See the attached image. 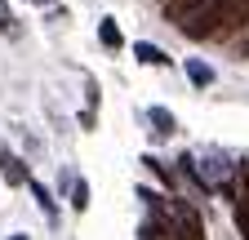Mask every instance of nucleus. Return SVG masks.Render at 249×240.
<instances>
[{"label":"nucleus","mask_w":249,"mask_h":240,"mask_svg":"<svg viewBox=\"0 0 249 240\" xmlns=\"http://www.w3.org/2000/svg\"><path fill=\"white\" fill-rule=\"evenodd\" d=\"M245 22H249V0H209L192 22H182V32L192 40H223L240 32Z\"/></svg>","instance_id":"f257e3e1"},{"label":"nucleus","mask_w":249,"mask_h":240,"mask_svg":"<svg viewBox=\"0 0 249 240\" xmlns=\"http://www.w3.org/2000/svg\"><path fill=\"white\" fill-rule=\"evenodd\" d=\"M142 200L156 209V227L165 231V240H205V223H200V214L187 200H165V196H151V191H142Z\"/></svg>","instance_id":"f03ea898"},{"label":"nucleus","mask_w":249,"mask_h":240,"mask_svg":"<svg viewBox=\"0 0 249 240\" xmlns=\"http://www.w3.org/2000/svg\"><path fill=\"white\" fill-rule=\"evenodd\" d=\"M0 173H5V183H9V187H22V183H31L27 165H22L14 152H0Z\"/></svg>","instance_id":"7ed1b4c3"},{"label":"nucleus","mask_w":249,"mask_h":240,"mask_svg":"<svg viewBox=\"0 0 249 240\" xmlns=\"http://www.w3.org/2000/svg\"><path fill=\"white\" fill-rule=\"evenodd\" d=\"M205 5H209V0H169L165 9H169V18H174V22H192Z\"/></svg>","instance_id":"20e7f679"},{"label":"nucleus","mask_w":249,"mask_h":240,"mask_svg":"<svg viewBox=\"0 0 249 240\" xmlns=\"http://www.w3.org/2000/svg\"><path fill=\"white\" fill-rule=\"evenodd\" d=\"M134 53L142 58V63H151V67H165V63H169L165 49H156V45H147V40H138V45H134Z\"/></svg>","instance_id":"39448f33"},{"label":"nucleus","mask_w":249,"mask_h":240,"mask_svg":"<svg viewBox=\"0 0 249 240\" xmlns=\"http://www.w3.org/2000/svg\"><path fill=\"white\" fill-rule=\"evenodd\" d=\"M98 40H103L107 49H120V27H116V18H103V22H98Z\"/></svg>","instance_id":"423d86ee"},{"label":"nucleus","mask_w":249,"mask_h":240,"mask_svg":"<svg viewBox=\"0 0 249 240\" xmlns=\"http://www.w3.org/2000/svg\"><path fill=\"white\" fill-rule=\"evenodd\" d=\"M27 187H31V196H36V200H40V209H45V214L53 218V214H58V209H53V196H49V187H45V183H36V178H31V183H27Z\"/></svg>","instance_id":"0eeeda50"},{"label":"nucleus","mask_w":249,"mask_h":240,"mask_svg":"<svg viewBox=\"0 0 249 240\" xmlns=\"http://www.w3.org/2000/svg\"><path fill=\"white\" fill-rule=\"evenodd\" d=\"M187 76H192V85H213V67H205V63H187Z\"/></svg>","instance_id":"6e6552de"},{"label":"nucleus","mask_w":249,"mask_h":240,"mask_svg":"<svg viewBox=\"0 0 249 240\" xmlns=\"http://www.w3.org/2000/svg\"><path fill=\"white\" fill-rule=\"evenodd\" d=\"M151 125H156V134H174V116L165 107H151Z\"/></svg>","instance_id":"1a4fd4ad"},{"label":"nucleus","mask_w":249,"mask_h":240,"mask_svg":"<svg viewBox=\"0 0 249 240\" xmlns=\"http://www.w3.org/2000/svg\"><path fill=\"white\" fill-rule=\"evenodd\" d=\"M236 227H240V236L249 240V205H245V200H236Z\"/></svg>","instance_id":"9d476101"},{"label":"nucleus","mask_w":249,"mask_h":240,"mask_svg":"<svg viewBox=\"0 0 249 240\" xmlns=\"http://www.w3.org/2000/svg\"><path fill=\"white\" fill-rule=\"evenodd\" d=\"M71 205H76V209H89V187H85V183L71 187Z\"/></svg>","instance_id":"9b49d317"},{"label":"nucleus","mask_w":249,"mask_h":240,"mask_svg":"<svg viewBox=\"0 0 249 240\" xmlns=\"http://www.w3.org/2000/svg\"><path fill=\"white\" fill-rule=\"evenodd\" d=\"M0 32H5V36H14V14L5 9V0H0Z\"/></svg>","instance_id":"f8f14e48"},{"label":"nucleus","mask_w":249,"mask_h":240,"mask_svg":"<svg viewBox=\"0 0 249 240\" xmlns=\"http://www.w3.org/2000/svg\"><path fill=\"white\" fill-rule=\"evenodd\" d=\"M240 200L249 205V165H240Z\"/></svg>","instance_id":"ddd939ff"},{"label":"nucleus","mask_w":249,"mask_h":240,"mask_svg":"<svg viewBox=\"0 0 249 240\" xmlns=\"http://www.w3.org/2000/svg\"><path fill=\"white\" fill-rule=\"evenodd\" d=\"M31 5H53V0H31Z\"/></svg>","instance_id":"4468645a"},{"label":"nucleus","mask_w":249,"mask_h":240,"mask_svg":"<svg viewBox=\"0 0 249 240\" xmlns=\"http://www.w3.org/2000/svg\"><path fill=\"white\" fill-rule=\"evenodd\" d=\"M165 5H169V0H165Z\"/></svg>","instance_id":"2eb2a0df"}]
</instances>
